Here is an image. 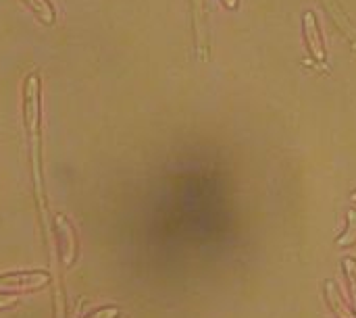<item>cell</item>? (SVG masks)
I'll use <instances>...</instances> for the list:
<instances>
[{
	"label": "cell",
	"mask_w": 356,
	"mask_h": 318,
	"mask_svg": "<svg viewBox=\"0 0 356 318\" xmlns=\"http://www.w3.org/2000/svg\"><path fill=\"white\" fill-rule=\"evenodd\" d=\"M27 4V8L35 15V19L46 25L52 27L56 23V8L50 0H23Z\"/></svg>",
	"instance_id": "cell-2"
},
{
	"label": "cell",
	"mask_w": 356,
	"mask_h": 318,
	"mask_svg": "<svg viewBox=\"0 0 356 318\" xmlns=\"http://www.w3.org/2000/svg\"><path fill=\"white\" fill-rule=\"evenodd\" d=\"M221 2H223V6H225V8H229V10L238 8V4H240V0H221Z\"/></svg>",
	"instance_id": "cell-6"
},
{
	"label": "cell",
	"mask_w": 356,
	"mask_h": 318,
	"mask_svg": "<svg viewBox=\"0 0 356 318\" xmlns=\"http://www.w3.org/2000/svg\"><path fill=\"white\" fill-rule=\"evenodd\" d=\"M113 315H115V310H111V312H108L106 317H100V315H96V317H94V318H111V317H113Z\"/></svg>",
	"instance_id": "cell-7"
},
{
	"label": "cell",
	"mask_w": 356,
	"mask_h": 318,
	"mask_svg": "<svg viewBox=\"0 0 356 318\" xmlns=\"http://www.w3.org/2000/svg\"><path fill=\"white\" fill-rule=\"evenodd\" d=\"M325 296H327V302L332 304V308H334V312L338 315L340 318H356L355 312L350 310V304L342 298V294L336 290V285L330 281V283H325Z\"/></svg>",
	"instance_id": "cell-3"
},
{
	"label": "cell",
	"mask_w": 356,
	"mask_h": 318,
	"mask_svg": "<svg viewBox=\"0 0 356 318\" xmlns=\"http://www.w3.org/2000/svg\"><path fill=\"white\" fill-rule=\"evenodd\" d=\"M302 29H305V40H307V46H309L311 54L315 56V60L323 62L327 54H325V46H323V37H321L319 25H317L315 12L307 10L302 15Z\"/></svg>",
	"instance_id": "cell-1"
},
{
	"label": "cell",
	"mask_w": 356,
	"mask_h": 318,
	"mask_svg": "<svg viewBox=\"0 0 356 318\" xmlns=\"http://www.w3.org/2000/svg\"><path fill=\"white\" fill-rule=\"evenodd\" d=\"M344 275L348 279V285H350V302L355 306V317H356V262L353 258H346L344 260Z\"/></svg>",
	"instance_id": "cell-4"
},
{
	"label": "cell",
	"mask_w": 356,
	"mask_h": 318,
	"mask_svg": "<svg viewBox=\"0 0 356 318\" xmlns=\"http://www.w3.org/2000/svg\"><path fill=\"white\" fill-rule=\"evenodd\" d=\"M350 200H353V202H355V204H356V192H355V194H353V196H350Z\"/></svg>",
	"instance_id": "cell-8"
},
{
	"label": "cell",
	"mask_w": 356,
	"mask_h": 318,
	"mask_svg": "<svg viewBox=\"0 0 356 318\" xmlns=\"http://www.w3.org/2000/svg\"><path fill=\"white\" fill-rule=\"evenodd\" d=\"M356 242V212L355 210H348V229H346V233L338 240V246L340 248H346V246H350V244H355Z\"/></svg>",
	"instance_id": "cell-5"
}]
</instances>
